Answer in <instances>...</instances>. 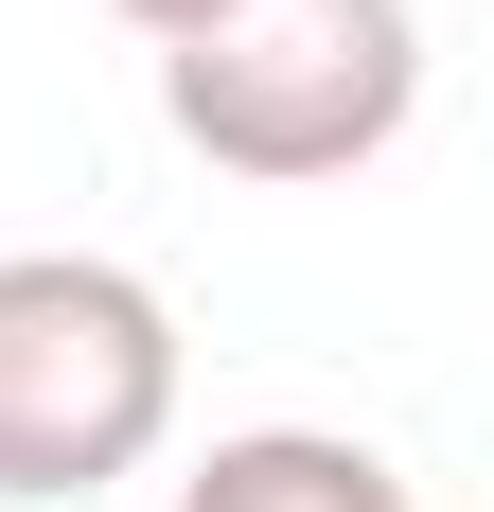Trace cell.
Listing matches in <instances>:
<instances>
[{"label": "cell", "instance_id": "6da1fadb", "mask_svg": "<svg viewBox=\"0 0 494 512\" xmlns=\"http://www.w3.org/2000/svg\"><path fill=\"white\" fill-rule=\"evenodd\" d=\"M159 106L212 177H353L424 106V18L406 0H212L159 36Z\"/></svg>", "mask_w": 494, "mask_h": 512}, {"label": "cell", "instance_id": "7a4b0ae2", "mask_svg": "<svg viewBox=\"0 0 494 512\" xmlns=\"http://www.w3.org/2000/svg\"><path fill=\"white\" fill-rule=\"evenodd\" d=\"M177 424V318L106 248H0V495H106Z\"/></svg>", "mask_w": 494, "mask_h": 512}, {"label": "cell", "instance_id": "3957f363", "mask_svg": "<svg viewBox=\"0 0 494 512\" xmlns=\"http://www.w3.org/2000/svg\"><path fill=\"white\" fill-rule=\"evenodd\" d=\"M177 512H424L371 442H336V424H230L195 477H177Z\"/></svg>", "mask_w": 494, "mask_h": 512}, {"label": "cell", "instance_id": "277c9868", "mask_svg": "<svg viewBox=\"0 0 494 512\" xmlns=\"http://www.w3.org/2000/svg\"><path fill=\"white\" fill-rule=\"evenodd\" d=\"M124 18H142V36H195V18H212V0H124Z\"/></svg>", "mask_w": 494, "mask_h": 512}]
</instances>
